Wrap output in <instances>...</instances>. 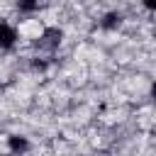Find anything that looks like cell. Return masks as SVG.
<instances>
[{"label": "cell", "instance_id": "3", "mask_svg": "<svg viewBox=\"0 0 156 156\" xmlns=\"http://www.w3.org/2000/svg\"><path fill=\"white\" fill-rule=\"evenodd\" d=\"M7 149H10L12 154H24V151L29 149V141H27L24 136L12 134V136H7Z\"/></svg>", "mask_w": 156, "mask_h": 156}, {"label": "cell", "instance_id": "5", "mask_svg": "<svg viewBox=\"0 0 156 156\" xmlns=\"http://www.w3.org/2000/svg\"><path fill=\"white\" fill-rule=\"evenodd\" d=\"M34 7H37L34 2H24V5H22V10H34Z\"/></svg>", "mask_w": 156, "mask_h": 156}, {"label": "cell", "instance_id": "1", "mask_svg": "<svg viewBox=\"0 0 156 156\" xmlns=\"http://www.w3.org/2000/svg\"><path fill=\"white\" fill-rule=\"evenodd\" d=\"M17 41V29L7 22H0V49H10Z\"/></svg>", "mask_w": 156, "mask_h": 156}, {"label": "cell", "instance_id": "2", "mask_svg": "<svg viewBox=\"0 0 156 156\" xmlns=\"http://www.w3.org/2000/svg\"><path fill=\"white\" fill-rule=\"evenodd\" d=\"M61 37H63V32H61V29H56V27H51V29H44L39 46H46V49H56V46L61 44Z\"/></svg>", "mask_w": 156, "mask_h": 156}, {"label": "cell", "instance_id": "4", "mask_svg": "<svg viewBox=\"0 0 156 156\" xmlns=\"http://www.w3.org/2000/svg\"><path fill=\"white\" fill-rule=\"evenodd\" d=\"M119 22H122L119 12H107L105 20H102V27H105V29H115V27H119Z\"/></svg>", "mask_w": 156, "mask_h": 156}, {"label": "cell", "instance_id": "6", "mask_svg": "<svg viewBox=\"0 0 156 156\" xmlns=\"http://www.w3.org/2000/svg\"><path fill=\"white\" fill-rule=\"evenodd\" d=\"M151 98H156V80H154V85H151Z\"/></svg>", "mask_w": 156, "mask_h": 156}]
</instances>
